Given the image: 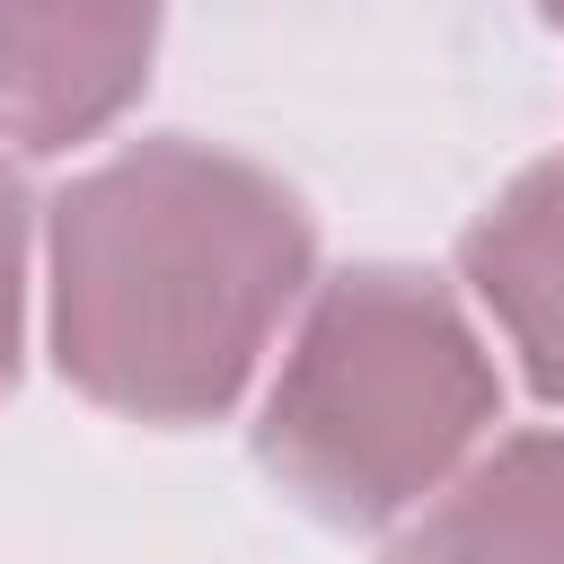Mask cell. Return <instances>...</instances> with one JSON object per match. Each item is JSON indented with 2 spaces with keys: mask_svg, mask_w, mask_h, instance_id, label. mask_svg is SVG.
I'll return each instance as SVG.
<instances>
[{
  "mask_svg": "<svg viewBox=\"0 0 564 564\" xmlns=\"http://www.w3.org/2000/svg\"><path fill=\"white\" fill-rule=\"evenodd\" d=\"M308 282V212L256 159L141 141L53 203V361L115 414H220Z\"/></svg>",
  "mask_w": 564,
  "mask_h": 564,
  "instance_id": "1",
  "label": "cell"
},
{
  "mask_svg": "<svg viewBox=\"0 0 564 564\" xmlns=\"http://www.w3.org/2000/svg\"><path fill=\"white\" fill-rule=\"evenodd\" d=\"M494 405L502 379L458 300L423 273L361 264L335 273L300 317L256 449L308 511L352 529L423 502L476 449Z\"/></svg>",
  "mask_w": 564,
  "mask_h": 564,
  "instance_id": "2",
  "label": "cell"
},
{
  "mask_svg": "<svg viewBox=\"0 0 564 564\" xmlns=\"http://www.w3.org/2000/svg\"><path fill=\"white\" fill-rule=\"evenodd\" d=\"M159 0H0V141L70 150L150 79Z\"/></svg>",
  "mask_w": 564,
  "mask_h": 564,
  "instance_id": "3",
  "label": "cell"
},
{
  "mask_svg": "<svg viewBox=\"0 0 564 564\" xmlns=\"http://www.w3.org/2000/svg\"><path fill=\"white\" fill-rule=\"evenodd\" d=\"M388 564H564V432H520L476 458Z\"/></svg>",
  "mask_w": 564,
  "mask_h": 564,
  "instance_id": "4",
  "label": "cell"
},
{
  "mask_svg": "<svg viewBox=\"0 0 564 564\" xmlns=\"http://www.w3.org/2000/svg\"><path fill=\"white\" fill-rule=\"evenodd\" d=\"M467 282L511 335L520 370L546 397H564V159L529 167L467 229Z\"/></svg>",
  "mask_w": 564,
  "mask_h": 564,
  "instance_id": "5",
  "label": "cell"
},
{
  "mask_svg": "<svg viewBox=\"0 0 564 564\" xmlns=\"http://www.w3.org/2000/svg\"><path fill=\"white\" fill-rule=\"evenodd\" d=\"M18 256H26V212H18V185L0 167V388L18 370Z\"/></svg>",
  "mask_w": 564,
  "mask_h": 564,
  "instance_id": "6",
  "label": "cell"
},
{
  "mask_svg": "<svg viewBox=\"0 0 564 564\" xmlns=\"http://www.w3.org/2000/svg\"><path fill=\"white\" fill-rule=\"evenodd\" d=\"M546 18H555V26H564V0H546Z\"/></svg>",
  "mask_w": 564,
  "mask_h": 564,
  "instance_id": "7",
  "label": "cell"
}]
</instances>
